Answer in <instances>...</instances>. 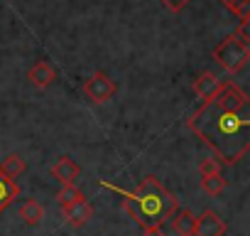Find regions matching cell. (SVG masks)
<instances>
[{"instance_id": "cell-1", "label": "cell", "mask_w": 250, "mask_h": 236, "mask_svg": "<svg viewBox=\"0 0 250 236\" xmlns=\"http://www.w3.org/2000/svg\"><path fill=\"white\" fill-rule=\"evenodd\" d=\"M187 128L206 148H211L213 158L223 165L240 163L250 150V108L230 111L216 98H208L189 116Z\"/></svg>"}, {"instance_id": "cell-2", "label": "cell", "mask_w": 250, "mask_h": 236, "mask_svg": "<svg viewBox=\"0 0 250 236\" xmlns=\"http://www.w3.org/2000/svg\"><path fill=\"white\" fill-rule=\"evenodd\" d=\"M101 185L123 197V209L128 212L143 229H160L179 209V199L172 192H167L165 185L155 175H147L138 185V189H133V192L120 189L110 182H101Z\"/></svg>"}, {"instance_id": "cell-3", "label": "cell", "mask_w": 250, "mask_h": 236, "mask_svg": "<svg viewBox=\"0 0 250 236\" xmlns=\"http://www.w3.org/2000/svg\"><path fill=\"white\" fill-rule=\"evenodd\" d=\"M211 57H213L228 74H238V71L250 62V45H245V42H240L235 35H230V37H226V40L211 52Z\"/></svg>"}, {"instance_id": "cell-4", "label": "cell", "mask_w": 250, "mask_h": 236, "mask_svg": "<svg viewBox=\"0 0 250 236\" xmlns=\"http://www.w3.org/2000/svg\"><path fill=\"white\" fill-rule=\"evenodd\" d=\"M115 91H118V86H115V81H113L105 71H96L88 81H83V94H86V98L93 101V103H105V101H110V98L115 96Z\"/></svg>"}, {"instance_id": "cell-5", "label": "cell", "mask_w": 250, "mask_h": 236, "mask_svg": "<svg viewBox=\"0 0 250 236\" xmlns=\"http://www.w3.org/2000/svg\"><path fill=\"white\" fill-rule=\"evenodd\" d=\"M49 175L54 180H59L62 185H76L79 177H81V165L76 160H71L69 155H62L57 158V163L49 167Z\"/></svg>"}, {"instance_id": "cell-6", "label": "cell", "mask_w": 250, "mask_h": 236, "mask_svg": "<svg viewBox=\"0 0 250 236\" xmlns=\"http://www.w3.org/2000/svg\"><path fill=\"white\" fill-rule=\"evenodd\" d=\"M194 236H226V221L213 209H204L196 216Z\"/></svg>"}, {"instance_id": "cell-7", "label": "cell", "mask_w": 250, "mask_h": 236, "mask_svg": "<svg viewBox=\"0 0 250 236\" xmlns=\"http://www.w3.org/2000/svg\"><path fill=\"white\" fill-rule=\"evenodd\" d=\"M216 101H218L221 106L230 108V111H243V108H248V94H245L238 84H233V81H223V86H221Z\"/></svg>"}, {"instance_id": "cell-8", "label": "cell", "mask_w": 250, "mask_h": 236, "mask_svg": "<svg viewBox=\"0 0 250 236\" xmlns=\"http://www.w3.org/2000/svg\"><path fill=\"white\" fill-rule=\"evenodd\" d=\"M191 86H194V94H196L201 101H208V98H216V96H218L223 81H221L213 71H204V74H199V76L194 79Z\"/></svg>"}, {"instance_id": "cell-9", "label": "cell", "mask_w": 250, "mask_h": 236, "mask_svg": "<svg viewBox=\"0 0 250 236\" xmlns=\"http://www.w3.org/2000/svg\"><path fill=\"white\" fill-rule=\"evenodd\" d=\"M91 214H93V209H91V204H88V199L83 197V199H79V202H74V204H66V207H62V216L66 219V224L69 226H83L88 219H91Z\"/></svg>"}, {"instance_id": "cell-10", "label": "cell", "mask_w": 250, "mask_h": 236, "mask_svg": "<svg viewBox=\"0 0 250 236\" xmlns=\"http://www.w3.org/2000/svg\"><path fill=\"white\" fill-rule=\"evenodd\" d=\"M54 79H57V71H54V67H52L49 62H44V59H42V62H35V64L30 67V71H27V81L35 84L37 89L52 86Z\"/></svg>"}, {"instance_id": "cell-11", "label": "cell", "mask_w": 250, "mask_h": 236, "mask_svg": "<svg viewBox=\"0 0 250 236\" xmlns=\"http://www.w3.org/2000/svg\"><path fill=\"white\" fill-rule=\"evenodd\" d=\"M172 229L177 236H194V229H196V214L189 212V209H177L172 216Z\"/></svg>"}, {"instance_id": "cell-12", "label": "cell", "mask_w": 250, "mask_h": 236, "mask_svg": "<svg viewBox=\"0 0 250 236\" xmlns=\"http://www.w3.org/2000/svg\"><path fill=\"white\" fill-rule=\"evenodd\" d=\"M20 219L27 224V226H40L42 219H44V207L37 202V199H25L20 204Z\"/></svg>"}, {"instance_id": "cell-13", "label": "cell", "mask_w": 250, "mask_h": 236, "mask_svg": "<svg viewBox=\"0 0 250 236\" xmlns=\"http://www.w3.org/2000/svg\"><path fill=\"white\" fill-rule=\"evenodd\" d=\"M20 187H18V180H10L8 175L0 172V214H3L18 197Z\"/></svg>"}, {"instance_id": "cell-14", "label": "cell", "mask_w": 250, "mask_h": 236, "mask_svg": "<svg viewBox=\"0 0 250 236\" xmlns=\"http://www.w3.org/2000/svg\"><path fill=\"white\" fill-rule=\"evenodd\" d=\"M25 170H27V163H25V158L18 155V153H10L3 163H0V172L8 175L10 180H18Z\"/></svg>"}, {"instance_id": "cell-15", "label": "cell", "mask_w": 250, "mask_h": 236, "mask_svg": "<svg viewBox=\"0 0 250 236\" xmlns=\"http://www.w3.org/2000/svg\"><path fill=\"white\" fill-rule=\"evenodd\" d=\"M201 189H204L206 194H211V197H218V194H223V189H226V177H223L221 172L204 175V177H201Z\"/></svg>"}, {"instance_id": "cell-16", "label": "cell", "mask_w": 250, "mask_h": 236, "mask_svg": "<svg viewBox=\"0 0 250 236\" xmlns=\"http://www.w3.org/2000/svg\"><path fill=\"white\" fill-rule=\"evenodd\" d=\"M218 3H223V8H228L240 20H250V0H218Z\"/></svg>"}, {"instance_id": "cell-17", "label": "cell", "mask_w": 250, "mask_h": 236, "mask_svg": "<svg viewBox=\"0 0 250 236\" xmlns=\"http://www.w3.org/2000/svg\"><path fill=\"white\" fill-rule=\"evenodd\" d=\"M79 199H83V194L76 189V185H64V187L57 192V202H59V207L74 204V202H79Z\"/></svg>"}, {"instance_id": "cell-18", "label": "cell", "mask_w": 250, "mask_h": 236, "mask_svg": "<svg viewBox=\"0 0 250 236\" xmlns=\"http://www.w3.org/2000/svg\"><path fill=\"white\" fill-rule=\"evenodd\" d=\"M221 167H223V163L218 158H206V160L199 163V175L201 177L204 175H213V172H221Z\"/></svg>"}, {"instance_id": "cell-19", "label": "cell", "mask_w": 250, "mask_h": 236, "mask_svg": "<svg viewBox=\"0 0 250 236\" xmlns=\"http://www.w3.org/2000/svg\"><path fill=\"white\" fill-rule=\"evenodd\" d=\"M160 3H162L169 13H182V10L191 3V0H160Z\"/></svg>"}, {"instance_id": "cell-20", "label": "cell", "mask_w": 250, "mask_h": 236, "mask_svg": "<svg viewBox=\"0 0 250 236\" xmlns=\"http://www.w3.org/2000/svg\"><path fill=\"white\" fill-rule=\"evenodd\" d=\"M240 42H250V20H240V27H238V32H233Z\"/></svg>"}, {"instance_id": "cell-21", "label": "cell", "mask_w": 250, "mask_h": 236, "mask_svg": "<svg viewBox=\"0 0 250 236\" xmlns=\"http://www.w3.org/2000/svg\"><path fill=\"white\" fill-rule=\"evenodd\" d=\"M140 236H165L160 229H143V234Z\"/></svg>"}]
</instances>
